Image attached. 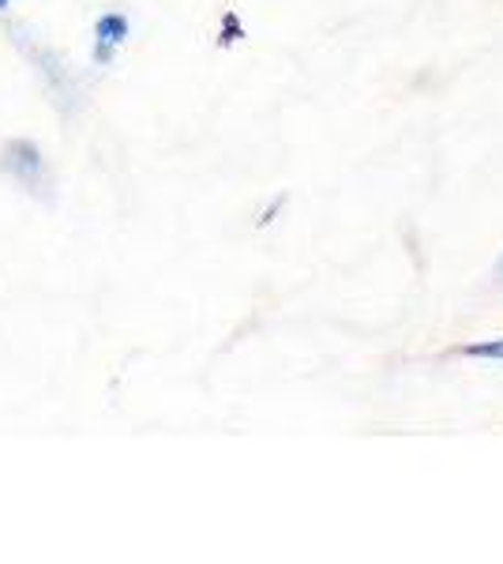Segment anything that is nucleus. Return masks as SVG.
<instances>
[{"label": "nucleus", "mask_w": 503, "mask_h": 564, "mask_svg": "<svg viewBox=\"0 0 503 564\" xmlns=\"http://www.w3.org/2000/svg\"><path fill=\"white\" fill-rule=\"evenodd\" d=\"M466 358H489V361H503V339H489V343H470L462 347Z\"/></svg>", "instance_id": "obj_3"}, {"label": "nucleus", "mask_w": 503, "mask_h": 564, "mask_svg": "<svg viewBox=\"0 0 503 564\" xmlns=\"http://www.w3.org/2000/svg\"><path fill=\"white\" fill-rule=\"evenodd\" d=\"M244 39V26H241V20H237V15L230 12L226 15V23H222V34H218V42L222 45H233V42H241Z\"/></svg>", "instance_id": "obj_4"}, {"label": "nucleus", "mask_w": 503, "mask_h": 564, "mask_svg": "<svg viewBox=\"0 0 503 564\" xmlns=\"http://www.w3.org/2000/svg\"><path fill=\"white\" fill-rule=\"evenodd\" d=\"M496 279L503 282V257H500V263H496Z\"/></svg>", "instance_id": "obj_5"}, {"label": "nucleus", "mask_w": 503, "mask_h": 564, "mask_svg": "<svg viewBox=\"0 0 503 564\" xmlns=\"http://www.w3.org/2000/svg\"><path fill=\"white\" fill-rule=\"evenodd\" d=\"M4 8H8V0H0V12H4Z\"/></svg>", "instance_id": "obj_6"}, {"label": "nucleus", "mask_w": 503, "mask_h": 564, "mask_svg": "<svg viewBox=\"0 0 503 564\" xmlns=\"http://www.w3.org/2000/svg\"><path fill=\"white\" fill-rule=\"evenodd\" d=\"M4 166L12 170L23 185H39V181H45V162H42L39 148H31V143H12Z\"/></svg>", "instance_id": "obj_1"}, {"label": "nucleus", "mask_w": 503, "mask_h": 564, "mask_svg": "<svg viewBox=\"0 0 503 564\" xmlns=\"http://www.w3.org/2000/svg\"><path fill=\"white\" fill-rule=\"evenodd\" d=\"M95 39H98L95 57L109 61V57H113V50H121L124 39H128V20H124V15H102L98 26H95Z\"/></svg>", "instance_id": "obj_2"}]
</instances>
